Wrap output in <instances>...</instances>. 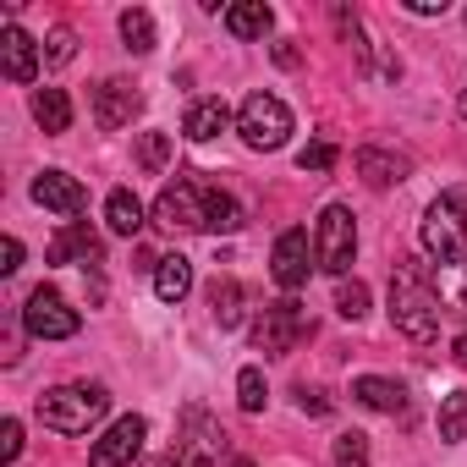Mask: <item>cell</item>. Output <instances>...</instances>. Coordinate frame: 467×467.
I'll return each instance as SVG.
<instances>
[{"label":"cell","mask_w":467,"mask_h":467,"mask_svg":"<svg viewBox=\"0 0 467 467\" xmlns=\"http://www.w3.org/2000/svg\"><path fill=\"white\" fill-rule=\"evenodd\" d=\"M440 314H445V308H440V297H434L429 270L412 265V259H401L396 275H390V325H396L407 341L434 347V341H440Z\"/></svg>","instance_id":"6da1fadb"},{"label":"cell","mask_w":467,"mask_h":467,"mask_svg":"<svg viewBox=\"0 0 467 467\" xmlns=\"http://www.w3.org/2000/svg\"><path fill=\"white\" fill-rule=\"evenodd\" d=\"M418 243L434 265H456L467 254V192H445L423 209L418 220Z\"/></svg>","instance_id":"7a4b0ae2"},{"label":"cell","mask_w":467,"mask_h":467,"mask_svg":"<svg viewBox=\"0 0 467 467\" xmlns=\"http://www.w3.org/2000/svg\"><path fill=\"white\" fill-rule=\"evenodd\" d=\"M105 407H110L105 385H56V390L39 396V418L56 434H88L105 418Z\"/></svg>","instance_id":"3957f363"},{"label":"cell","mask_w":467,"mask_h":467,"mask_svg":"<svg viewBox=\"0 0 467 467\" xmlns=\"http://www.w3.org/2000/svg\"><path fill=\"white\" fill-rule=\"evenodd\" d=\"M237 132H243L248 149L275 154V149L292 138V110H286V99H275V94H248L243 110H237Z\"/></svg>","instance_id":"277c9868"},{"label":"cell","mask_w":467,"mask_h":467,"mask_svg":"<svg viewBox=\"0 0 467 467\" xmlns=\"http://www.w3.org/2000/svg\"><path fill=\"white\" fill-rule=\"evenodd\" d=\"M225 456V434L220 423L203 412V407H187L182 412V429H176V445L165 456V467H220Z\"/></svg>","instance_id":"5b68a950"},{"label":"cell","mask_w":467,"mask_h":467,"mask_svg":"<svg viewBox=\"0 0 467 467\" xmlns=\"http://www.w3.org/2000/svg\"><path fill=\"white\" fill-rule=\"evenodd\" d=\"M314 259H319V270H330V275L347 281V270L358 259V225H352L347 203H325L319 231H314Z\"/></svg>","instance_id":"8992f818"},{"label":"cell","mask_w":467,"mask_h":467,"mask_svg":"<svg viewBox=\"0 0 467 467\" xmlns=\"http://www.w3.org/2000/svg\"><path fill=\"white\" fill-rule=\"evenodd\" d=\"M203 220H209V187L203 182L176 176V182L160 187V198H154V225L160 231H203Z\"/></svg>","instance_id":"52a82bcc"},{"label":"cell","mask_w":467,"mask_h":467,"mask_svg":"<svg viewBox=\"0 0 467 467\" xmlns=\"http://www.w3.org/2000/svg\"><path fill=\"white\" fill-rule=\"evenodd\" d=\"M23 325H28V336L34 341H67V336H78V308L56 292V286H39V292H28V303H23Z\"/></svg>","instance_id":"ba28073f"},{"label":"cell","mask_w":467,"mask_h":467,"mask_svg":"<svg viewBox=\"0 0 467 467\" xmlns=\"http://www.w3.org/2000/svg\"><path fill=\"white\" fill-rule=\"evenodd\" d=\"M303 330H308V319H303L297 297H281V303H270V308L259 314V325H254V347H259L265 358H286V352L303 341Z\"/></svg>","instance_id":"9c48e42d"},{"label":"cell","mask_w":467,"mask_h":467,"mask_svg":"<svg viewBox=\"0 0 467 467\" xmlns=\"http://www.w3.org/2000/svg\"><path fill=\"white\" fill-rule=\"evenodd\" d=\"M314 265H319V259H314L308 231H281V237H275V254H270V275H275V286H281V292L308 286Z\"/></svg>","instance_id":"30bf717a"},{"label":"cell","mask_w":467,"mask_h":467,"mask_svg":"<svg viewBox=\"0 0 467 467\" xmlns=\"http://www.w3.org/2000/svg\"><path fill=\"white\" fill-rule=\"evenodd\" d=\"M143 440H149V423H143L138 412H127V418H116V423L94 440L88 467H127V462L143 451Z\"/></svg>","instance_id":"8fae6325"},{"label":"cell","mask_w":467,"mask_h":467,"mask_svg":"<svg viewBox=\"0 0 467 467\" xmlns=\"http://www.w3.org/2000/svg\"><path fill=\"white\" fill-rule=\"evenodd\" d=\"M34 203H45L50 214H61L67 225L88 209V192H83V182L78 176H67V171H39L34 176Z\"/></svg>","instance_id":"7c38bea8"},{"label":"cell","mask_w":467,"mask_h":467,"mask_svg":"<svg viewBox=\"0 0 467 467\" xmlns=\"http://www.w3.org/2000/svg\"><path fill=\"white\" fill-rule=\"evenodd\" d=\"M138 110H143V94H138L127 78H105V83L94 88V121H99L105 132H121Z\"/></svg>","instance_id":"4fadbf2b"},{"label":"cell","mask_w":467,"mask_h":467,"mask_svg":"<svg viewBox=\"0 0 467 467\" xmlns=\"http://www.w3.org/2000/svg\"><path fill=\"white\" fill-rule=\"evenodd\" d=\"M39 61H45V50L17 23H6V34H0V72H6L12 83H34L39 78Z\"/></svg>","instance_id":"5bb4252c"},{"label":"cell","mask_w":467,"mask_h":467,"mask_svg":"<svg viewBox=\"0 0 467 467\" xmlns=\"http://www.w3.org/2000/svg\"><path fill=\"white\" fill-rule=\"evenodd\" d=\"M352 165H358V176H363L368 187H396V182H407V171H412L407 154H396V149H374V143L358 149Z\"/></svg>","instance_id":"9a60e30c"},{"label":"cell","mask_w":467,"mask_h":467,"mask_svg":"<svg viewBox=\"0 0 467 467\" xmlns=\"http://www.w3.org/2000/svg\"><path fill=\"white\" fill-rule=\"evenodd\" d=\"M330 17H336V28H341V39L352 45V56H358V67H363L368 78H396V72H401V67H390V61H379V56H374V45H368V34H363V23H358V17H352L347 6H336Z\"/></svg>","instance_id":"2e32d148"},{"label":"cell","mask_w":467,"mask_h":467,"mask_svg":"<svg viewBox=\"0 0 467 467\" xmlns=\"http://www.w3.org/2000/svg\"><path fill=\"white\" fill-rule=\"evenodd\" d=\"M352 401L368 407V412H401L407 407V390L396 379H385V374H358L352 379Z\"/></svg>","instance_id":"e0dca14e"},{"label":"cell","mask_w":467,"mask_h":467,"mask_svg":"<svg viewBox=\"0 0 467 467\" xmlns=\"http://www.w3.org/2000/svg\"><path fill=\"white\" fill-rule=\"evenodd\" d=\"M275 28V12L265 0H237V6H225V34L231 39H265Z\"/></svg>","instance_id":"ac0fdd59"},{"label":"cell","mask_w":467,"mask_h":467,"mask_svg":"<svg viewBox=\"0 0 467 467\" xmlns=\"http://www.w3.org/2000/svg\"><path fill=\"white\" fill-rule=\"evenodd\" d=\"M99 237H94V231L83 225V220H72L67 231H61V237L50 243V265H67V259H83V265H99Z\"/></svg>","instance_id":"d6986e66"},{"label":"cell","mask_w":467,"mask_h":467,"mask_svg":"<svg viewBox=\"0 0 467 467\" xmlns=\"http://www.w3.org/2000/svg\"><path fill=\"white\" fill-rule=\"evenodd\" d=\"M231 127V110H225V99H198L192 110H187V121H182V132L192 138V143H209V138H220Z\"/></svg>","instance_id":"ffe728a7"},{"label":"cell","mask_w":467,"mask_h":467,"mask_svg":"<svg viewBox=\"0 0 467 467\" xmlns=\"http://www.w3.org/2000/svg\"><path fill=\"white\" fill-rule=\"evenodd\" d=\"M187 292H192V265H187L182 254L154 259V297H160V303H182Z\"/></svg>","instance_id":"44dd1931"},{"label":"cell","mask_w":467,"mask_h":467,"mask_svg":"<svg viewBox=\"0 0 467 467\" xmlns=\"http://www.w3.org/2000/svg\"><path fill=\"white\" fill-rule=\"evenodd\" d=\"M105 225L116 231V237H138V231H143V203H138V192L116 187V192L105 198Z\"/></svg>","instance_id":"7402d4cb"},{"label":"cell","mask_w":467,"mask_h":467,"mask_svg":"<svg viewBox=\"0 0 467 467\" xmlns=\"http://www.w3.org/2000/svg\"><path fill=\"white\" fill-rule=\"evenodd\" d=\"M34 121L56 138V132H67L72 127V99H67V88H39L34 94Z\"/></svg>","instance_id":"603a6c76"},{"label":"cell","mask_w":467,"mask_h":467,"mask_svg":"<svg viewBox=\"0 0 467 467\" xmlns=\"http://www.w3.org/2000/svg\"><path fill=\"white\" fill-rule=\"evenodd\" d=\"M434 297H440V308H456V314H467V265L456 259V265H434Z\"/></svg>","instance_id":"cb8c5ba5"},{"label":"cell","mask_w":467,"mask_h":467,"mask_svg":"<svg viewBox=\"0 0 467 467\" xmlns=\"http://www.w3.org/2000/svg\"><path fill=\"white\" fill-rule=\"evenodd\" d=\"M209 308H214V325L220 330H237L243 325V286L237 281H214L209 286Z\"/></svg>","instance_id":"d4e9b609"},{"label":"cell","mask_w":467,"mask_h":467,"mask_svg":"<svg viewBox=\"0 0 467 467\" xmlns=\"http://www.w3.org/2000/svg\"><path fill=\"white\" fill-rule=\"evenodd\" d=\"M243 225V203L231 198V192H220V187H209V220H203V231H237Z\"/></svg>","instance_id":"484cf974"},{"label":"cell","mask_w":467,"mask_h":467,"mask_svg":"<svg viewBox=\"0 0 467 467\" xmlns=\"http://www.w3.org/2000/svg\"><path fill=\"white\" fill-rule=\"evenodd\" d=\"M121 39H127V50H132V56H149V50H154V17H149L143 6L121 12Z\"/></svg>","instance_id":"4316f807"},{"label":"cell","mask_w":467,"mask_h":467,"mask_svg":"<svg viewBox=\"0 0 467 467\" xmlns=\"http://www.w3.org/2000/svg\"><path fill=\"white\" fill-rule=\"evenodd\" d=\"M138 165L149 176H165V165H171V132H138Z\"/></svg>","instance_id":"83f0119b"},{"label":"cell","mask_w":467,"mask_h":467,"mask_svg":"<svg viewBox=\"0 0 467 467\" xmlns=\"http://www.w3.org/2000/svg\"><path fill=\"white\" fill-rule=\"evenodd\" d=\"M462 434H467V390H451V396L440 401V440L456 445Z\"/></svg>","instance_id":"f1b7e54d"},{"label":"cell","mask_w":467,"mask_h":467,"mask_svg":"<svg viewBox=\"0 0 467 467\" xmlns=\"http://www.w3.org/2000/svg\"><path fill=\"white\" fill-rule=\"evenodd\" d=\"M265 401H270L265 374H259V368H243V374H237V407H243V412H265Z\"/></svg>","instance_id":"f546056e"},{"label":"cell","mask_w":467,"mask_h":467,"mask_svg":"<svg viewBox=\"0 0 467 467\" xmlns=\"http://www.w3.org/2000/svg\"><path fill=\"white\" fill-rule=\"evenodd\" d=\"M330 456H336V467H368V434H358V429L336 434Z\"/></svg>","instance_id":"4dcf8cb0"},{"label":"cell","mask_w":467,"mask_h":467,"mask_svg":"<svg viewBox=\"0 0 467 467\" xmlns=\"http://www.w3.org/2000/svg\"><path fill=\"white\" fill-rule=\"evenodd\" d=\"M336 314L358 325V319L368 314V286H363V281H341V286H336Z\"/></svg>","instance_id":"1f68e13d"},{"label":"cell","mask_w":467,"mask_h":467,"mask_svg":"<svg viewBox=\"0 0 467 467\" xmlns=\"http://www.w3.org/2000/svg\"><path fill=\"white\" fill-rule=\"evenodd\" d=\"M39 50H45V67H67V61L78 56V34H72V28H50V39H45Z\"/></svg>","instance_id":"d6a6232c"},{"label":"cell","mask_w":467,"mask_h":467,"mask_svg":"<svg viewBox=\"0 0 467 467\" xmlns=\"http://www.w3.org/2000/svg\"><path fill=\"white\" fill-rule=\"evenodd\" d=\"M17 456H23V423L6 418L0 423V462H17Z\"/></svg>","instance_id":"836d02e7"},{"label":"cell","mask_w":467,"mask_h":467,"mask_svg":"<svg viewBox=\"0 0 467 467\" xmlns=\"http://www.w3.org/2000/svg\"><path fill=\"white\" fill-rule=\"evenodd\" d=\"M297 165H303V171H330V165H336V143H308V149L297 154Z\"/></svg>","instance_id":"e575fe53"},{"label":"cell","mask_w":467,"mask_h":467,"mask_svg":"<svg viewBox=\"0 0 467 467\" xmlns=\"http://www.w3.org/2000/svg\"><path fill=\"white\" fill-rule=\"evenodd\" d=\"M0 270H6V275H17V270H23V243H17V237L0 243Z\"/></svg>","instance_id":"d590c367"},{"label":"cell","mask_w":467,"mask_h":467,"mask_svg":"<svg viewBox=\"0 0 467 467\" xmlns=\"http://www.w3.org/2000/svg\"><path fill=\"white\" fill-rule=\"evenodd\" d=\"M297 407H303V412H314V418H325V412H330V396H319V390H308V385H303V390H297Z\"/></svg>","instance_id":"8d00e7d4"},{"label":"cell","mask_w":467,"mask_h":467,"mask_svg":"<svg viewBox=\"0 0 467 467\" xmlns=\"http://www.w3.org/2000/svg\"><path fill=\"white\" fill-rule=\"evenodd\" d=\"M401 6H407L412 17H440V12H445V0H401Z\"/></svg>","instance_id":"74e56055"},{"label":"cell","mask_w":467,"mask_h":467,"mask_svg":"<svg viewBox=\"0 0 467 467\" xmlns=\"http://www.w3.org/2000/svg\"><path fill=\"white\" fill-rule=\"evenodd\" d=\"M451 358H456V363H467V330L456 336V347H451Z\"/></svg>","instance_id":"f35d334b"},{"label":"cell","mask_w":467,"mask_h":467,"mask_svg":"<svg viewBox=\"0 0 467 467\" xmlns=\"http://www.w3.org/2000/svg\"><path fill=\"white\" fill-rule=\"evenodd\" d=\"M462 121H467V88H462Z\"/></svg>","instance_id":"ab89813d"},{"label":"cell","mask_w":467,"mask_h":467,"mask_svg":"<svg viewBox=\"0 0 467 467\" xmlns=\"http://www.w3.org/2000/svg\"><path fill=\"white\" fill-rule=\"evenodd\" d=\"M237 467H254V462H237Z\"/></svg>","instance_id":"60d3db41"}]
</instances>
